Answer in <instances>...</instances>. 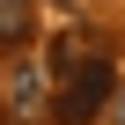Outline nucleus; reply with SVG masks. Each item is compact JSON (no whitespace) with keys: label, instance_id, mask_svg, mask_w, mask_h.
<instances>
[{"label":"nucleus","instance_id":"obj_1","mask_svg":"<svg viewBox=\"0 0 125 125\" xmlns=\"http://www.w3.org/2000/svg\"><path fill=\"white\" fill-rule=\"evenodd\" d=\"M110 96H118V66H110V52H81L74 66L59 74L52 118H59V125H88V118L110 110Z\"/></svg>","mask_w":125,"mask_h":125},{"label":"nucleus","instance_id":"obj_2","mask_svg":"<svg viewBox=\"0 0 125 125\" xmlns=\"http://www.w3.org/2000/svg\"><path fill=\"white\" fill-rule=\"evenodd\" d=\"M44 110V74L37 66H15L8 74V118H37Z\"/></svg>","mask_w":125,"mask_h":125},{"label":"nucleus","instance_id":"obj_3","mask_svg":"<svg viewBox=\"0 0 125 125\" xmlns=\"http://www.w3.org/2000/svg\"><path fill=\"white\" fill-rule=\"evenodd\" d=\"M37 37V8L30 0H0V52H22Z\"/></svg>","mask_w":125,"mask_h":125},{"label":"nucleus","instance_id":"obj_4","mask_svg":"<svg viewBox=\"0 0 125 125\" xmlns=\"http://www.w3.org/2000/svg\"><path fill=\"white\" fill-rule=\"evenodd\" d=\"M103 118H110V125H125V88L110 96V110H103Z\"/></svg>","mask_w":125,"mask_h":125}]
</instances>
